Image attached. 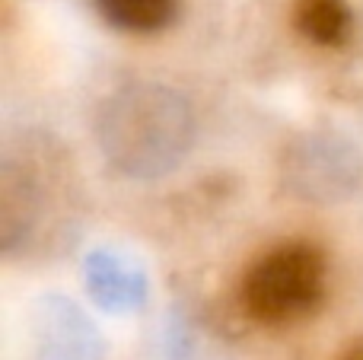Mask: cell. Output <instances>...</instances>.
<instances>
[{"instance_id":"1","label":"cell","mask_w":363,"mask_h":360,"mask_svg":"<svg viewBox=\"0 0 363 360\" xmlns=\"http://www.w3.org/2000/svg\"><path fill=\"white\" fill-rule=\"evenodd\" d=\"M191 128V112L182 96L163 86H134L106 102L99 144L121 172L160 176L185 157Z\"/></svg>"},{"instance_id":"2","label":"cell","mask_w":363,"mask_h":360,"mask_svg":"<svg viewBox=\"0 0 363 360\" xmlns=\"http://www.w3.org/2000/svg\"><path fill=\"white\" fill-rule=\"evenodd\" d=\"M325 291V261L313 246H281L262 255L242 281V303L252 319L284 325L306 316Z\"/></svg>"},{"instance_id":"3","label":"cell","mask_w":363,"mask_h":360,"mask_svg":"<svg viewBox=\"0 0 363 360\" xmlns=\"http://www.w3.org/2000/svg\"><path fill=\"white\" fill-rule=\"evenodd\" d=\"M296 23L313 42L341 45L351 29V13L345 0H300L296 4Z\"/></svg>"},{"instance_id":"4","label":"cell","mask_w":363,"mask_h":360,"mask_svg":"<svg viewBox=\"0 0 363 360\" xmlns=\"http://www.w3.org/2000/svg\"><path fill=\"white\" fill-rule=\"evenodd\" d=\"M108 23L131 32H153L166 26L176 13V0H99Z\"/></svg>"}]
</instances>
